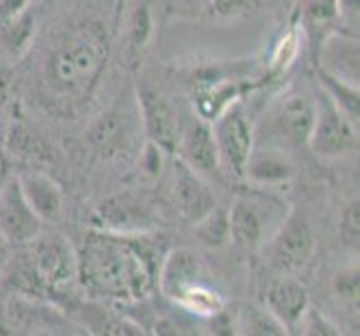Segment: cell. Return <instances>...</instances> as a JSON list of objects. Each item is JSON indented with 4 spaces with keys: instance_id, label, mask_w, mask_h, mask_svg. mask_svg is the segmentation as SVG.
I'll list each match as a JSON object with an SVG mask.
<instances>
[{
    "instance_id": "cell-1",
    "label": "cell",
    "mask_w": 360,
    "mask_h": 336,
    "mask_svg": "<svg viewBox=\"0 0 360 336\" xmlns=\"http://www.w3.org/2000/svg\"><path fill=\"white\" fill-rule=\"evenodd\" d=\"M143 238L90 231L77 249V278L83 287L94 296L123 303L150 296L157 290L164 256Z\"/></svg>"
},
{
    "instance_id": "cell-2",
    "label": "cell",
    "mask_w": 360,
    "mask_h": 336,
    "mask_svg": "<svg viewBox=\"0 0 360 336\" xmlns=\"http://www.w3.org/2000/svg\"><path fill=\"white\" fill-rule=\"evenodd\" d=\"M110 36L103 23L81 20L49 45L43 61V83L58 101L88 97L108 63Z\"/></svg>"
},
{
    "instance_id": "cell-3",
    "label": "cell",
    "mask_w": 360,
    "mask_h": 336,
    "mask_svg": "<svg viewBox=\"0 0 360 336\" xmlns=\"http://www.w3.org/2000/svg\"><path fill=\"white\" fill-rule=\"evenodd\" d=\"M229 216L231 242L244 251H255L264 247L280 224L287 220L289 209L273 195H238L233 200Z\"/></svg>"
},
{
    "instance_id": "cell-4",
    "label": "cell",
    "mask_w": 360,
    "mask_h": 336,
    "mask_svg": "<svg viewBox=\"0 0 360 336\" xmlns=\"http://www.w3.org/2000/svg\"><path fill=\"white\" fill-rule=\"evenodd\" d=\"M41 298L63 292L77 278V249L63 235H39L25 249Z\"/></svg>"
},
{
    "instance_id": "cell-5",
    "label": "cell",
    "mask_w": 360,
    "mask_h": 336,
    "mask_svg": "<svg viewBox=\"0 0 360 336\" xmlns=\"http://www.w3.org/2000/svg\"><path fill=\"white\" fill-rule=\"evenodd\" d=\"M96 229L136 238L146 235L157 227V209L146 193L139 191H121L105 197L94 211Z\"/></svg>"
},
{
    "instance_id": "cell-6",
    "label": "cell",
    "mask_w": 360,
    "mask_h": 336,
    "mask_svg": "<svg viewBox=\"0 0 360 336\" xmlns=\"http://www.w3.org/2000/svg\"><path fill=\"white\" fill-rule=\"evenodd\" d=\"M213 139L217 146L219 166L233 173L235 178H244V166L253 151V123L246 117L242 101H235L224 108L213 121Z\"/></svg>"
},
{
    "instance_id": "cell-7",
    "label": "cell",
    "mask_w": 360,
    "mask_h": 336,
    "mask_svg": "<svg viewBox=\"0 0 360 336\" xmlns=\"http://www.w3.org/2000/svg\"><path fill=\"white\" fill-rule=\"evenodd\" d=\"M269 244V256L273 267L284 273L300 271L309 265L316 254V233L309 218L300 211H289L287 220L273 233Z\"/></svg>"
},
{
    "instance_id": "cell-8",
    "label": "cell",
    "mask_w": 360,
    "mask_h": 336,
    "mask_svg": "<svg viewBox=\"0 0 360 336\" xmlns=\"http://www.w3.org/2000/svg\"><path fill=\"white\" fill-rule=\"evenodd\" d=\"M318 112L311 137H309V148L325 159H336L356 153L358 135L354 121L345 117V112L322 92V99H316Z\"/></svg>"
},
{
    "instance_id": "cell-9",
    "label": "cell",
    "mask_w": 360,
    "mask_h": 336,
    "mask_svg": "<svg viewBox=\"0 0 360 336\" xmlns=\"http://www.w3.org/2000/svg\"><path fill=\"white\" fill-rule=\"evenodd\" d=\"M139 112H141V121L148 135V144L157 146L164 155L175 153L179 146V132H181L177 108L159 90L143 85L139 90Z\"/></svg>"
},
{
    "instance_id": "cell-10",
    "label": "cell",
    "mask_w": 360,
    "mask_h": 336,
    "mask_svg": "<svg viewBox=\"0 0 360 336\" xmlns=\"http://www.w3.org/2000/svg\"><path fill=\"white\" fill-rule=\"evenodd\" d=\"M318 104L307 92H289L280 99V104L273 112V130L278 139L289 146H309L314 123H316Z\"/></svg>"
},
{
    "instance_id": "cell-11",
    "label": "cell",
    "mask_w": 360,
    "mask_h": 336,
    "mask_svg": "<svg viewBox=\"0 0 360 336\" xmlns=\"http://www.w3.org/2000/svg\"><path fill=\"white\" fill-rule=\"evenodd\" d=\"M41 220L25 202L16 178L0 189V235L18 247H27L41 233Z\"/></svg>"
},
{
    "instance_id": "cell-12",
    "label": "cell",
    "mask_w": 360,
    "mask_h": 336,
    "mask_svg": "<svg viewBox=\"0 0 360 336\" xmlns=\"http://www.w3.org/2000/svg\"><path fill=\"white\" fill-rule=\"evenodd\" d=\"M172 193H175V204L179 213L191 224L202 222L217 209V200L210 186L202 175H197L186 164L177 159L175 164V182H172Z\"/></svg>"
},
{
    "instance_id": "cell-13",
    "label": "cell",
    "mask_w": 360,
    "mask_h": 336,
    "mask_svg": "<svg viewBox=\"0 0 360 336\" xmlns=\"http://www.w3.org/2000/svg\"><path fill=\"white\" fill-rule=\"evenodd\" d=\"M177 151L181 155L179 157L181 164L195 170L197 175H213V173L221 168L213 130H210V123L204 119H195L181 126Z\"/></svg>"
},
{
    "instance_id": "cell-14",
    "label": "cell",
    "mask_w": 360,
    "mask_h": 336,
    "mask_svg": "<svg viewBox=\"0 0 360 336\" xmlns=\"http://www.w3.org/2000/svg\"><path fill=\"white\" fill-rule=\"evenodd\" d=\"M295 161L280 146H253L248 161L244 166V178L262 189H276V186L289 184L295 178Z\"/></svg>"
},
{
    "instance_id": "cell-15",
    "label": "cell",
    "mask_w": 360,
    "mask_h": 336,
    "mask_svg": "<svg viewBox=\"0 0 360 336\" xmlns=\"http://www.w3.org/2000/svg\"><path fill=\"white\" fill-rule=\"evenodd\" d=\"M266 312L278 318L287 330H293L302 323L304 314L309 312V292L304 285L293 276L276 278L266 290L264 296Z\"/></svg>"
},
{
    "instance_id": "cell-16",
    "label": "cell",
    "mask_w": 360,
    "mask_h": 336,
    "mask_svg": "<svg viewBox=\"0 0 360 336\" xmlns=\"http://www.w3.org/2000/svg\"><path fill=\"white\" fill-rule=\"evenodd\" d=\"M200 278H202L200 254L195 249H186V247L172 249L161 260L157 290H161V294L168 296L170 301H177L184 292L200 285Z\"/></svg>"
},
{
    "instance_id": "cell-17",
    "label": "cell",
    "mask_w": 360,
    "mask_h": 336,
    "mask_svg": "<svg viewBox=\"0 0 360 336\" xmlns=\"http://www.w3.org/2000/svg\"><path fill=\"white\" fill-rule=\"evenodd\" d=\"M56 318L54 309H47L18 294L0 301V336H30L36 330L52 325Z\"/></svg>"
},
{
    "instance_id": "cell-18",
    "label": "cell",
    "mask_w": 360,
    "mask_h": 336,
    "mask_svg": "<svg viewBox=\"0 0 360 336\" xmlns=\"http://www.w3.org/2000/svg\"><path fill=\"white\" fill-rule=\"evenodd\" d=\"M68 314L88 330V336H146L134 321L96 301L70 303Z\"/></svg>"
},
{
    "instance_id": "cell-19",
    "label": "cell",
    "mask_w": 360,
    "mask_h": 336,
    "mask_svg": "<svg viewBox=\"0 0 360 336\" xmlns=\"http://www.w3.org/2000/svg\"><path fill=\"white\" fill-rule=\"evenodd\" d=\"M25 202L36 213L41 222L58 220L63 213V191L56 180L43 170H27L16 178Z\"/></svg>"
},
{
    "instance_id": "cell-20",
    "label": "cell",
    "mask_w": 360,
    "mask_h": 336,
    "mask_svg": "<svg viewBox=\"0 0 360 336\" xmlns=\"http://www.w3.org/2000/svg\"><path fill=\"white\" fill-rule=\"evenodd\" d=\"M320 52L325 61V68H320L322 74L358 88V41L333 34L322 41Z\"/></svg>"
},
{
    "instance_id": "cell-21",
    "label": "cell",
    "mask_w": 360,
    "mask_h": 336,
    "mask_svg": "<svg viewBox=\"0 0 360 336\" xmlns=\"http://www.w3.org/2000/svg\"><path fill=\"white\" fill-rule=\"evenodd\" d=\"M177 305H181L186 312L191 314H197L202 318H213L215 314H219L221 309H224V301H221V296L213 290L204 287V285H195L188 292H184L177 301Z\"/></svg>"
},
{
    "instance_id": "cell-22",
    "label": "cell",
    "mask_w": 360,
    "mask_h": 336,
    "mask_svg": "<svg viewBox=\"0 0 360 336\" xmlns=\"http://www.w3.org/2000/svg\"><path fill=\"white\" fill-rule=\"evenodd\" d=\"M240 336H289V330L278 318H273L264 307H246L238 328Z\"/></svg>"
},
{
    "instance_id": "cell-23",
    "label": "cell",
    "mask_w": 360,
    "mask_h": 336,
    "mask_svg": "<svg viewBox=\"0 0 360 336\" xmlns=\"http://www.w3.org/2000/svg\"><path fill=\"white\" fill-rule=\"evenodd\" d=\"M195 233L206 247L210 249H219L231 242V233H229V216L226 211H221L219 206L213 211L210 216H206L202 222L195 224Z\"/></svg>"
},
{
    "instance_id": "cell-24",
    "label": "cell",
    "mask_w": 360,
    "mask_h": 336,
    "mask_svg": "<svg viewBox=\"0 0 360 336\" xmlns=\"http://www.w3.org/2000/svg\"><path fill=\"white\" fill-rule=\"evenodd\" d=\"M123 139H126V119L121 121V115L108 112L96 121L92 130V142L101 151H117V148L123 146Z\"/></svg>"
},
{
    "instance_id": "cell-25",
    "label": "cell",
    "mask_w": 360,
    "mask_h": 336,
    "mask_svg": "<svg viewBox=\"0 0 360 336\" xmlns=\"http://www.w3.org/2000/svg\"><path fill=\"white\" fill-rule=\"evenodd\" d=\"M297 49H300V32H297V27H291L276 45V52H273V58H271V70L273 72L287 70L295 61Z\"/></svg>"
},
{
    "instance_id": "cell-26",
    "label": "cell",
    "mask_w": 360,
    "mask_h": 336,
    "mask_svg": "<svg viewBox=\"0 0 360 336\" xmlns=\"http://www.w3.org/2000/svg\"><path fill=\"white\" fill-rule=\"evenodd\" d=\"M338 235L345 247L358 249V240H360V204H358V200H352L345 206L342 216H340Z\"/></svg>"
},
{
    "instance_id": "cell-27",
    "label": "cell",
    "mask_w": 360,
    "mask_h": 336,
    "mask_svg": "<svg viewBox=\"0 0 360 336\" xmlns=\"http://www.w3.org/2000/svg\"><path fill=\"white\" fill-rule=\"evenodd\" d=\"M153 34V18L150 11H148L146 5L136 7L130 16V27H128V36H130V47L132 49H141L146 47L148 39Z\"/></svg>"
},
{
    "instance_id": "cell-28",
    "label": "cell",
    "mask_w": 360,
    "mask_h": 336,
    "mask_svg": "<svg viewBox=\"0 0 360 336\" xmlns=\"http://www.w3.org/2000/svg\"><path fill=\"white\" fill-rule=\"evenodd\" d=\"M300 328H302V336H345L338 330V325H333L325 314L318 312L314 307H309V312L304 314Z\"/></svg>"
},
{
    "instance_id": "cell-29",
    "label": "cell",
    "mask_w": 360,
    "mask_h": 336,
    "mask_svg": "<svg viewBox=\"0 0 360 336\" xmlns=\"http://www.w3.org/2000/svg\"><path fill=\"white\" fill-rule=\"evenodd\" d=\"M333 285H336V294L342 303L358 307V267L340 271Z\"/></svg>"
},
{
    "instance_id": "cell-30",
    "label": "cell",
    "mask_w": 360,
    "mask_h": 336,
    "mask_svg": "<svg viewBox=\"0 0 360 336\" xmlns=\"http://www.w3.org/2000/svg\"><path fill=\"white\" fill-rule=\"evenodd\" d=\"M153 336H195V332L186 325L181 318L175 316H159L153 325Z\"/></svg>"
},
{
    "instance_id": "cell-31",
    "label": "cell",
    "mask_w": 360,
    "mask_h": 336,
    "mask_svg": "<svg viewBox=\"0 0 360 336\" xmlns=\"http://www.w3.org/2000/svg\"><path fill=\"white\" fill-rule=\"evenodd\" d=\"M161 161H164V153H161L157 146L148 144L146 151L141 153V170L146 173V175L157 178L161 173Z\"/></svg>"
},
{
    "instance_id": "cell-32",
    "label": "cell",
    "mask_w": 360,
    "mask_h": 336,
    "mask_svg": "<svg viewBox=\"0 0 360 336\" xmlns=\"http://www.w3.org/2000/svg\"><path fill=\"white\" fill-rule=\"evenodd\" d=\"M208 323H210V336H238L233 321L224 309H221L219 314H215L213 318H208Z\"/></svg>"
},
{
    "instance_id": "cell-33",
    "label": "cell",
    "mask_w": 360,
    "mask_h": 336,
    "mask_svg": "<svg viewBox=\"0 0 360 336\" xmlns=\"http://www.w3.org/2000/svg\"><path fill=\"white\" fill-rule=\"evenodd\" d=\"M11 178H9V159H7V155H5V151L0 148V189L9 182Z\"/></svg>"
},
{
    "instance_id": "cell-34",
    "label": "cell",
    "mask_w": 360,
    "mask_h": 336,
    "mask_svg": "<svg viewBox=\"0 0 360 336\" xmlns=\"http://www.w3.org/2000/svg\"><path fill=\"white\" fill-rule=\"evenodd\" d=\"M3 97H5V90H3V83H0V101H3Z\"/></svg>"
},
{
    "instance_id": "cell-35",
    "label": "cell",
    "mask_w": 360,
    "mask_h": 336,
    "mask_svg": "<svg viewBox=\"0 0 360 336\" xmlns=\"http://www.w3.org/2000/svg\"><path fill=\"white\" fill-rule=\"evenodd\" d=\"M0 132H3V128H0Z\"/></svg>"
}]
</instances>
